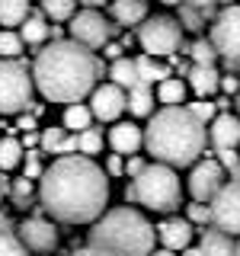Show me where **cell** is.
Returning <instances> with one entry per match:
<instances>
[{"mask_svg":"<svg viewBox=\"0 0 240 256\" xmlns=\"http://www.w3.org/2000/svg\"><path fill=\"white\" fill-rule=\"evenodd\" d=\"M237 150H240V148H237Z\"/></svg>","mask_w":240,"mask_h":256,"instance_id":"680465c9","label":"cell"},{"mask_svg":"<svg viewBox=\"0 0 240 256\" xmlns=\"http://www.w3.org/2000/svg\"><path fill=\"white\" fill-rule=\"evenodd\" d=\"M10 228H13V224H10V218H6V214L0 212V230H10Z\"/></svg>","mask_w":240,"mask_h":256,"instance_id":"c3c4849f","label":"cell"},{"mask_svg":"<svg viewBox=\"0 0 240 256\" xmlns=\"http://www.w3.org/2000/svg\"><path fill=\"white\" fill-rule=\"evenodd\" d=\"M102 54H106V58H112V61H116V58H122V45L106 42V45H102Z\"/></svg>","mask_w":240,"mask_h":256,"instance_id":"7bdbcfd3","label":"cell"},{"mask_svg":"<svg viewBox=\"0 0 240 256\" xmlns=\"http://www.w3.org/2000/svg\"><path fill=\"white\" fill-rule=\"evenodd\" d=\"M208 141H212L214 150H221V148H240V116L218 112V116L208 122Z\"/></svg>","mask_w":240,"mask_h":256,"instance_id":"5bb4252c","label":"cell"},{"mask_svg":"<svg viewBox=\"0 0 240 256\" xmlns=\"http://www.w3.org/2000/svg\"><path fill=\"white\" fill-rule=\"evenodd\" d=\"M84 6H100V4H109V0H80Z\"/></svg>","mask_w":240,"mask_h":256,"instance_id":"f907efd6","label":"cell"},{"mask_svg":"<svg viewBox=\"0 0 240 256\" xmlns=\"http://www.w3.org/2000/svg\"><path fill=\"white\" fill-rule=\"evenodd\" d=\"M186 218L192 221V224H212V202H192L189 205V212H186Z\"/></svg>","mask_w":240,"mask_h":256,"instance_id":"d590c367","label":"cell"},{"mask_svg":"<svg viewBox=\"0 0 240 256\" xmlns=\"http://www.w3.org/2000/svg\"><path fill=\"white\" fill-rule=\"evenodd\" d=\"M144 166H148V160H141V157H134V154L125 157V173H128V176H138Z\"/></svg>","mask_w":240,"mask_h":256,"instance_id":"ab89813d","label":"cell"},{"mask_svg":"<svg viewBox=\"0 0 240 256\" xmlns=\"http://www.w3.org/2000/svg\"><path fill=\"white\" fill-rule=\"evenodd\" d=\"M102 70L106 68L96 58L93 48L80 45L74 38H58L36 54L32 80L48 102L68 106V102H80L84 96H90V90L100 84Z\"/></svg>","mask_w":240,"mask_h":256,"instance_id":"7a4b0ae2","label":"cell"},{"mask_svg":"<svg viewBox=\"0 0 240 256\" xmlns=\"http://www.w3.org/2000/svg\"><path fill=\"white\" fill-rule=\"evenodd\" d=\"M221 4H224V6H230V0H221Z\"/></svg>","mask_w":240,"mask_h":256,"instance_id":"db71d44e","label":"cell"},{"mask_svg":"<svg viewBox=\"0 0 240 256\" xmlns=\"http://www.w3.org/2000/svg\"><path fill=\"white\" fill-rule=\"evenodd\" d=\"M138 42L144 54L170 58L182 48V22L176 16H144L138 29Z\"/></svg>","mask_w":240,"mask_h":256,"instance_id":"52a82bcc","label":"cell"},{"mask_svg":"<svg viewBox=\"0 0 240 256\" xmlns=\"http://www.w3.org/2000/svg\"><path fill=\"white\" fill-rule=\"evenodd\" d=\"M106 173H109V176H122V173H125V157H122V154H112V157L106 160Z\"/></svg>","mask_w":240,"mask_h":256,"instance_id":"f35d334b","label":"cell"},{"mask_svg":"<svg viewBox=\"0 0 240 256\" xmlns=\"http://www.w3.org/2000/svg\"><path fill=\"white\" fill-rule=\"evenodd\" d=\"M189 109L192 112H196V118H202V122L208 125V122H212V118L214 116H218V106H214V102L212 100H208V96H198V100L196 102H189Z\"/></svg>","mask_w":240,"mask_h":256,"instance_id":"e575fe53","label":"cell"},{"mask_svg":"<svg viewBox=\"0 0 240 256\" xmlns=\"http://www.w3.org/2000/svg\"><path fill=\"white\" fill-rule=\"evenodd\" d=\"M224 166L212 157H198L192 164V173H189V196L196 202H212L218 196V189L224 186Z\"/></svg>","mask_w":240,"mask_h":256,"instance_id":"8fae6325","label":"cell"},{"mask_svg":"<svg viewBox=\"0 0 240 256\" xmlns=\"http://www.w3.org/2000/svg\"><path fill=\"white\" fill-rule=\"evenodd\" d=\"M189 58H192V64H214V61H218V52H214L212 38L198 36L196 42L189 45Z\"/></svg>","mask_w":240,"mask_h":256,"instance_id":"f546056e","label":"cell"},{"mask_svg":"<svg viewBox=\"0 0 240 256\" xmlns=\"http://www.w3.org/2000/svg\"><path fill=\"white\" fill-rule=\"evenodd\" d=\"M125 202L144 205L150 212H176L182 205V182L173 166L154 160L138 176H132V182L125 189Z\"/></svg>","mask_w":240,"mask_h":256,"instance_id":"5b68a950","label":"cell"},{"mask_svg":"<svg viewBox=\"0 0 240 256\" xmlns=\"http://www.w3.org/2000/svg\"><path fill=\"white\" fill-rule=\"evenodd\" d=\"M157 240L166 246V250H186L192 244V221L189 218H166L157 228Z\"/></svg>","mask_w":240,"mask_h":256,"instance_id":"2e32d148","label":"cell"},{"mask_svg":"<svg viewBox=\"0 0 240 256\" xmlns=\"http://www.w3.org/2000/svg\"><path fill=\"white\" fill-rule=\"evenodd\" d=\"M109 77H112V84H118L122 90H132L134 84H138V68H134V58H116L112 61V68H109Z\"/></svg>","mask_w":240,"mask_h":256,"instance_id":"cb8c5ba5","label":"cell"},{"mask_svg":"<svg viewBox=\"0 0 240 256\" xmlns=\"http://www.w3.org/2000/svg\"><path fill=\"white\" fill-rule=\"evenodd\" d=\"M237 109H240V96H237Z\"/></svg>","mask_w":240,"mask_h":256,"instance_id":"9f6ffc18","label":"cell"},{"mask_svg":"<svg viewBox=\"0 0 240 256\" xmlns=\"http://www.w3.org/2000/svg\"><path fill=\"white\" fill-rule=\"evenodd\" d=\"M22 164V141L20 138H0V173L13 170V166Z\"/></svg>","mask_w":240,"mask_h":256,"instance_id":"4316f807","label":"cell"},{"mask_svg":"<svg viewBox=\"0 0 240 256\" xmlns=\"http://www.w3.org/2000/svg\"><path fill=\"white\" fill-rule=\"evenodd\" d=\"M157 228L150 224L138 208L122 205L109 208L93 221L90 246L109 253V256H150L154 253Z\"/></svg>","mask_w":240,"mask_h":256,"instance_id":"277c9868","label":"cell"},{"mask_svg":"<svg viewBox=\"0 0 240 256\" xmlns=\"http://www.w3.org/2000/svg\"><path fill=\"white\" fill-rule=\"evenodd\" d=\"M61 125L68 128L70 134L90 128V125H93V109H90V102H68V106H64V116H61Z\"/></svg>","mask_w":240,"mask_h":256,"instance_id":"44dd1931","label":"cell"},{"mask_svg":"<svg viewBox=\"0 0 240 256\" xmlns=\"http://www.w3.org/2000/svg\"><path fill=\"white\" fill-rule=\"evenodd\" d=\"M221 90L228 93V96H234V93H240V80L234 77V74H228V77H221Z\"/></svg>","mask_w":240,"mask_h":256,"instance_id":"b9f144b4","label":"cell"},{"mask_svg":"<svg viewBox=\"0 0 240 256\" xmlns=\"http://www.w3.org/2000/svg\"><path fill=\"white\" fill-rule=\"evenodd\" d=\"M230 176H234V180H240V164L234 166V170H230Z\"/></svg>","mask_w":240,"mask_h":256,"instance_id":"f5cc1de1","label":"cell"},{"mask_svg":"<svg viewBox=\"0 0 240 256\" xmlns=\"http://www.w3.org/2000/svg\"><path fill=\"white\" fill-rule=\"evenodd\" d=\"M208 128L189 106H164L150 112V122L144 128V148L154 160L166 166H192L205 154Z\"/></svg>","mask_w":240,"mask_h":256,"instance_id":"3957f363","label":"cell"},{"mask_svg":"<svg viewBox=\"0 0 240 256\" xmlns=\"http://www.w3.org/2000/svg\"><path fill=\"white\" fill-rule=\"evenodd\" d=\"M38 202L54 221L93 224L109 205V173L84 154H61L38 176Z\"/></svg>","mask_w":240,"mask_h":256,"instance_id":"6da1fadb","label":"cell"},{"mask_svg":"<svg viewBox=\"0 0 240 256\" xmlns=\"http://www.w3.org/2000/svg\"><path fill=\"white\" fill-rule=\"evenodd\" d=\"M70 38L74 42H80V45H86V48H102L109 42V36H112V26H109V20L102 16L100 10H93V6H86V10H80V13H74L70 16Z\"/></svg>","mask_w":240,"mask_h":256,"instance_id":"30bf717a","label":"cell"},{"mask_svg":"<svg viewBox=\"0 0 240 256\" xmlns=\"http://www.w3.org/2000/svg\"><path fill=\"white\" fill-rule=\"evenodd\" d=\"M0 128H4V125H0ZM0 138H4V134H0Z\"/></svg>","mask_w":240,"mask_h":256,"instance_id":"6f0895ef","label":"cell"},{"mask_svg":"<svg viewBox=\"0 0 240 256\" xmlns=\"http://www.w3.org/2000/svg\"><path fill=\"white\" fill-rule=\"evenodd\" d=\"M102 150V132L100 128H84V132H77V154H84V157H93V154H100Z\"/></svg>","mask_w":240,"mask_h":256,"instance_id":"f1b7e54d","label":"cell"},{"mask_svg":"<svg viewBox=\"0 0 240 256\" xmlns=\"http://www.w3.org/2000/svg\"><path fill=\"white\" fill-rule=\"evenodd\" d=\"M218 154V164L224 166V170H234V166L240 164V150L237 148H221V150H214Z\"/></svg>","mask_w":240,"mask_h":256,"instance_id":"8d00e7d4","label":"cell"},{"mask_svg":"<svg viewBox=\"0 0 240 256\" xmlns=\"http://www.w3.org/2000/svg\"><path fill=\"white\" fill-rule=\"evenodd\" d=\"M0 256H29V246L20 240V234L10 230H0Z\"/></svg>","mask_w":240,"mask_h":256,"instance_id":"1f68e13d","label":"cell"},{"mask_svg":"<svg viewBox=\"0 0 240 256\" xmlns=\"http://www.w3.org/2000/svg\"><path fill=\"white\" fill-rule=\"evenodd\" d=\"M186 4H189V6H198V10H205V13H208L214 4H221V0H186Z\"/></svg>","mask_w":240,"mask_h":256,"instance_id":"ee69618b","label":"cell"},{"mask_svg":"<svg viewBox=\"0 0 240 256\" xmlns=\"http://www.w3.org/2000/svg\"><path fill=\"white\" fill-rule=\"evenodd\" d=\"M134 68H138V80H141V84H160L164 77H170V70H166L154 54H141V58H134Z\"/></svg>","mask_w":240,"mask_h":256,"instance_id":"d4e9b609","label":"cell"},{"mask_svg":"<svg viewBox=\"0 0 240 256\" xmlns=\"http://www.w3.org/2000/svg\"><path fill=\"white\" fill-rule=\"evenodd\" d=\"M180 22H182V29L198 32V29L205 26V10H198V6H189V4H180Z\"/></svg>","mask_w":240,"mask_h":256,"instance_id":"d6a6232c","label":"cell"},{"mask_svg":"<svg viewBox=\"0 0 240 256\" xmlns=\"http://www.w3.org/2000/svg\"><path fill=\"white\" fill-rule=\"evenodd\" d=\"M157 102H164V106H182L186 102V80L164 77L157 84Z\"/></svg>","mask_w":240,"mask_h":256,"instance_id":"603a6c76","label":"cell"},{"mask_svg":"<svg viewBox=\"0 0 240 256\" xmlns=\"http://www.w3.org/2000/svg\"><path fill=\"white\" fill-rule=\"evenodd\" d=\"M32 180L29 176H22V180H13V186H10V196H13V202L20 205V208H26V202H29V196H32Z\"/></svg>","mask_w":240,"mask_h":256,"instance_id":"836d02e7","label":"cell"},{"mask_svg":"<svg viewBox=\"0 0 240 256\" xmlns=\"http://www.w3.org/2000/svg\"><path fill=\"white\" fill-rule=\"evenodd\" d=\"M237 256H240V240H237Z\"/></svg>","mask_w":240,"mask_h":256,"instance_id":"11a10c76","label":"cell"},{"mask_svg":"<svg viewBox=\"0 0 240 256\" xmlns=\"http://www.w3.org/2000/svg\"><path fill=\"white\" fill-rule=\"evenodd\" d=\"M13 132H20V134H22V132H36V116H22V112H20Z\"/></svg>","mask_w":240,"mask_h":256,"instance_id":"60d3db41","label":"cell"},{"mask_svg":"<svg viewBox=\"0 0 240 256\" xmlns=\"http://www.w3.org/2000/svg\"><path fill=\"white\" fill-rule=\"evenodd\" d=\"M29 16V0H0V26L13 29Z\"/></svg>","mask_w":240,"mask_h":256,"instance_id":"484cf974","label":"cell"},{"mask_svg":"<svg viewBox=\"0 0 240 256\" xmlns=\"http://www.w3.org/2000/svg\"><path fill=\"white\" fill-rule=\"evenodd\" d=\"M112 4V20L118 26H138L148 16V0H109Z\"/></svg>","mask_w":240,"mask_h":256,"instance_id":"d6986e66","label":"cell"},{"mask_svg":"<svg viewBox=\"0 0 240 256\" xmlns=\"http://www.w3.org/2000/svg\"><path fill=\"white\" fill-rule=\"evenodd\" d=\"M6 196H10V182H6V176L0 173V198H6Z\"/></svg>","mask_w":240,"mask_h":256,"instance_id":"bcb514c9","label":"cell"},{"mask_svg":"<svg viewBox=\"0 0 240 256\" xmlns=\"http://www.w3.org/2000/svg\"><path fill=\"white\" fill-rule=\"evenodd\" d=\"M125 90L118 84H96L90 90V109H93V118L100 122H116L118 116L125 112Z\"/></svg>","mask_w":240,"mask_h":256,"instance_id":"7c38bea8","label":"cell"},{"mask_svg":"<svg viewBox=\"0 0 240 256\" xmlns=\"http://www.w3.org/2000/svg\"><path fill=\"white\" fill-rule=\"evenodd\" d=\"M182 256H205V253H202V246H186Z\"/></svg>","mask_w":240,"mask_h":256,"instance_id":"7dc6e473","label":"cell"},{"mask_svg":"<svg viewBox=\"0 0 240 256\" xmlns=\"http://www.w3.org/2000/svg\"><path fill=\"white\" fill-rule=\"evenodd\" d=\"M189 86L196 96H214L221 90V74L214 64H192L189 68Z\"/></svg>","mask_w":240,"mask_h":256,"instance_id":"e0dca14e","label":"cell"},{"mask_svg":"<svg viewBox=\"0 0 240 256\" xmlns=\"http://www.w3.org/2000/svg\"><path fill=\"white\" fill-rule=\"evenodd\" d=\"M202 253L205 256H237V240L230 234H224L221 228H202Z\"/></svg>","mask_w":240,"mask_h":256,"instance_id":"ac0fdd59","label":"cell"},{"mask_svg":"<svg viewBox=\"0 0 240 256\" xmlns=\"http://www.w3.org/2000/svg\"><path fill=\"white\" fill-rule=\"evenodd\" d=\"M125 109L132 112V116H150V112H154V90H150V84H134L132 90H125Z\"/></svg>","mask_w":240,"mask_h":256,"instance_id":"ffe728a7","label":"cell"},{"mask_svg":"<svg viewBox=\"0 0 240 256\" xmlns=\"http://www.w3.org/2000/svg\"><path fill=\"white\" fill-rule=\"evenodd\" d=\"M150 256H176V253H173V250H166V246H160V250H154Z\"/></svg>","mask_w":240,"mask_h":256,"instance_id":"681fc988","label":"cell"},{"mask_svg":"<svg viewBox=\"0 0 240 256\" xmlns=\"http://www.w3.org/2000/svg\"><path fill=\"white\" fill-rule=\"evenodd\" d=\"M212 224L230 237H240V180L234 176L212 198Z\"/></svg>","mask_w":240,"mask_h":256,"instance_id":"9c48e42d","label":"cell"},{"mask_svg":"<svg viewBox=\"0 0 240 256\" xmlns=\"http://www.w3.org/2000/svg\"><path fill=\"white\" fill-rule=\"evenodd\" d=\"M77 4L80 0H42V13L54 22H64L77 13Z\"/></svg>","mask_w":240,"mask_h":256,"instance_id":"83f0119b","label":"cell"},{"mask_svg":"<svg viewBox=\"0 0 240 256\" xmlns=\"http://www.w3.org/2000/svg\"><path fill=\"white\" fill-rule=\"evenodd\" d=\"M160 4H166V6H176V4H186V0H160Z\"/></svg>","mask_w":240,"mask_h":256,"instance_id":"816d5d0a","label":"cell"},{"mask_svg":"<svg viewBox=\"0 0 240 256\" xmlns=\"http://www.w3.org/2000/svg\"><path fill=\"white\" fill-rule=\"evenodd\" d=\"M70 256H109V253L96 250V246H86V250H77V253H70Z\"/></svg>","mask_w":240,"mask_h":256,"instance_id":"f6af8a7d","label":"cell"},{"mask_svg":"<svg viewBox=\"0 0 240 256\" xmlns=\"http://www.w3.org/2000/svg\"><path fill=\"white\" fill-rule=\"evenodd\" d=\"M36 80L20 58H0V116H20L32 109Z\"/></svg>","mask_w":240,"mask_h":256,"instance_id":"8992f818","label":"cell"},{"mask_svg":"<svg viewBox=\"0 0 240 256\" xmlns=\"http://www.w3.org/2000/svg\"><path fill=\"white\" fill-rule=\"evenodd\" d=\"M20 36H22V42H26V45H42L45 38L52 36V26L45 22V16L29 13L26 20L20 22Z\"/></svg>","mask_w":240,"mask_h":256,"instance_id":"7402d4cb","label":"cell"},{"mask_svg":"<svg viewBox=\"0 0 240 256\" xmlns=\"http://www.w3.org/2000/svg\"><path fill=\"white\" fill-rule=\"evenodd\" d=\"M16 234L29 246V253H52L58 246V228L45 218H26Z\"/></svg>","mask_w":240,"mask_h":256,"instance_id":"4fadbf2b","label":"cell"},{"mask_svg":"<svg viewBox=\"0 0 240 256\" xmlns=\"http://www.w3.org/2000/svg\"><path fill=\"white\" fill-rule=\"evenodd\" d=\"M212 45L230 70H240V4L224 6L212 22Z\"/></svg>","mask_w":240,"mask_h":256,"instance_id":"ba28073f","label":"cell"},{"mask_svg":"<svg viewBox=\"0 0 240 256\" xmlns=\"http://www.w3.org/2000/svg\"><path fill=\"white\" fill-rule=\"evenodd\" d=\"M22 48H26V42H22L20 32H13V29H0V58H20Z\"/></svg>","mask_w":240,"mask_h":256,"instance_id":"4dcf8cb0","label":"cell"},{"mask_svg":"<svg viewBox=\"0 0 240 256\" xmlns=\"http://www.w3.org/2000/svg\"><path fill=\"white\" fill-rule=\"evenodd\" d=\"M106 141H109V148L116 150V154L132 157V154H138V150L144 148V128L134 125V122H116L109 128Z\"/></svg>","mask_w":240,"mask_h":256,"instance_id":"9a60e30c","label":"cell"},{"mask_svg":"<svg viewBox=\"0 0 240 256\" xmlns=\"http://www.w3.org/2000/svg\"><path fill=\"white\" fill-rule=\"evenodd\" d=\"M26 176L29 180H38V176H42V164H38V150H26Z\"/></svg>","mask_w":240,"mask_h":256,"instance_id":"74e56055","label":"cell"}]
</instances>
